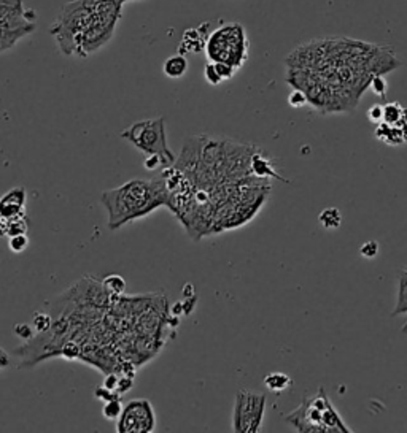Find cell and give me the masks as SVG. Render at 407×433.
<instances>
[{"mask_svg": "<svg viewBox=\"0 0 407 433\" xmlns=\"http://www.w3.org/2000/svg\"><path fill=\"white\" fill-rule=\"evenodd\" d=\"M156 429V414L146 399L127 401L118 417L116 432L120 433H150Z\"/></svg>", "mask_w": 407, "mask_h": 433, "instance_id": "cell-9", "label": "cell"}, {"mask_svg": "<svg viewBox=\"0 0 407 433\" xmlns=\"http://www.w3.org/2000/svg\"><path fill=\"white\" fill-rule=\"evenodd\" d=\"M401 65L395 49L350 37H322L298 45L287 58V83L302 91L322 115L350 113L371 81Z\"/></svg>", "mask_w": 407, "mask_h": 433, "instance_id": "cell-1", "label": "cell"}, {"mask_svg": "<svg viewBox=\"0 0 407 433\" xmlns=\"http://www.w3.org/2000/svg\"><path fill=\"white\" fill-rule=\"evenodd\" d=\"M320 224L328 231H336V229L340 227L342 224V215L338 208H327V210L322 211L320 215Z\"/></svg>", "mask_w": 407, "mask_h": 433, "instance_id": "cell-17", "label": "cell"}, {"mask_svg": "<svg viewBox=\"0 0 407 433\" xmlns=\"http://www.w3.org/2000/svg\"><path fill=\"white\" fill-rule=\"evenodd\" d=\"M252 175L256 178H276V180L287 181L282 178L274 169L272 162L269 161V157L261 151H254L252 157Z\"/></svg>", "mask_w": 407, "mask_h": 433, "instance_id": "cell-12", "label": "cell"}, {"mask_svg": "<svg viewBox=\"0 0 407 433\" xmlns=\"http://www.w3.org/2000/svg\"><path fill=\"white\" fill-rule=\"evenodd\" d=\"M32 327L35 329V332L47 333L48 330H51V327H53V319H51L48 314L37 312V313H34Z\"/></svg>", "mask_w": 407, "mask_h": 433, "instance_id": "cell-21", "label": "cell"}, {"mask_svg": "<svg viewBox=\"0 0 407 433\" xmlns=\"http://www.w3.org/2000/svg\"><path fill=\"white\" fill-rule=\"evenodd\" d=\"M399 283H398V300L393 309V316L406 314L407 313V267L399 272Z\"/></svg>", "mask_w": 407, "mask_h": 433, "instance_id": "cell-16", "label": "cell"}, {"mask_svg": "<svg viewBox=\"0 0 407 433\" xmlns=\"http://www.w3.org/2000/svg\"><path fill=\"white\" fill-rule=\"evenodd\" d=\"M25 189L23 186L13 187L0 198V216L12 219L14 216L25 215Z\"/></svg>", "mask_w": 407, "mask_h": 433, "instance_id": "cell-11", "label": "cell"}, {"mask_svg": "<svg viewBox=\"0 0 407 433\" xmlns=\"http://www.w3.org/2000/svg\"><path fill=\"white\" fill-rule=\"evenodd\" d=\"M7 222L8 219L0 216V237H7Z\"/></svg>", "mask_w": 407, "mask_h": 433, "instance_id": "cell-35", "label": "cell"}, {"mask_svg": "<svg viewBox=\"0 0 407 433\" xmlns=\"http://www.w3.org/2000/svg\"><path fill=\"white\" fill-rule=\"evenodd\" d=\"M204 76H206L207 83L212 84V86H218L220 83H223L221 76H220V73H218V70L213 62L206 64V67H204Z\"/></svg>", "mask_w": 407, "mask_h": 433, "instance_id": "cell-24", "label": "cell"}, {"mask_svg": "<svg viewBox=\"0 0 407 433\" xmlns=\"http://www.w3.org/2000/svg\"><path fill=\"white\" fill-rule=\"evenodd\" d=\"M29 246V238L28 233H23V235H13L8 237V249L13 254H21Z\"/></svg>", "mask_w": 407, "mask_h": 433, "instance_id": "cell-22", "label": "cell"}, {"mask_svg": "<svg viewBox=\"0 0 407 433\" xmlns=\"http://www.w3.org/2000/svg\"><path fill=\"white\" fill-rule=\"evenodd\" d=\"M368 118L374 124H380L384 121V105H374L368 111Z\"/></svg>", "mask_w": 407, "mask_h": 433, "instance_id": "cell-30", "label": "cell"}, {"mask_svg": "<svg viewBox=\"0 0 407 433\" xmlns=\"http://www.w3.org/2000/svg\"><path fill=\"white\" fill-rule=\"evenodd\" d=\"M121 139L129 141L144 154H156L161 157L162 169L175 165V156L167 145L164 118L145 119L127 127L121 132Z\"/></svg>", "mask_w": 407, "mask_h": 433, "instance_id": "cell-5", "label": "cell"}, {"mask_svg": "<svg viewBox=\"0 0 407 433\" xmlns=\"http://www.w3.org/2000/svg\"><path fill=\"white\" fill-rule=\"evenodd\" d=\"M210 23H202L199 27H191L183 32L182 42L178 45V54H190V53H199L206 49V43L208 35H210Z\"/></svg>", "mask_w": 407, "mask_h": 433, "instance_id": "cell-10", "label": "cell"}, {"mask_svg": "<svg viewBox=\"0 0 407 433\" xmlns=\"http://www.w3.org/2000/svg\"><path fill=\"white\" fill-rule=\"evenodd\" d=\"M213 64H215V67L218 70V73H220L223 81L231 80L232 76L236 75V72H237V70L234 69V67H231V65H229V64H223V62H213Z\"/></svg>", "mask_w": 407, "mask_h": 433, "instance_id": "cell-29", "label": "cell"}, {"mask_svg": "<svg viewBox=\"0 0 407 433\" xmlns=\"http://www.w3.org/2000/svg\"><path fill=\"white\" fill-rule=\"evenodd\" d=\"M391 127H404L407 124V108L398 102L384 105V121Z\"/></svg>", "mask_w": 407, "mask_h": 433, "instance_id": "cell-14", "label": "cell"}, {"mask_svg": "<svg viewBox=\"0 0 407 433\" xmlns=\"http://www.w3.org/2000/svg\"><path fill=\"white\" fill-rule=\"evenodd\" d=\"M288 104L293 106V108H301V106L307 105V97L299 89H293L292 94L288 95Z\"/></svg>", "mask_w": 407, "mask_h": 433, "instance_id": "cell-25", "label": "cell"}, {"mask_svg": "<svg viewBox=\"0 0 407 433\" xmlns=\"http://www.w3.org/2000/svg\"><path fill=\"white\" fill-rule=\"evenodd\" d=\"M369 89L373 91V93H374L375 95H379V97H382V99H385V97H386V91H388V83H386L385 76H384V75L375 76V78H374L373 81H371Z\"/></svg>", "mask_w": 407, "mask_h": 433, "instance_id": "cell-23", "label": "cell"}, {"mask_svg": "<svg viewBox=\"0 0 407 433\" xmlns=\"http://www.w3.org/2000/svg\"><path fill=\"white\" fill-rule=\"evenodd\" d=\"M144 167L146 170H156L160 169V167H162V161L160 156L156 154H146L145 156V161H144Z\"/></svg>", "mask_w": 407, "mask_h": 433, "instance_id": "cell-31", "label": "cell"}, {"mask_svg": "<svg viewBox=\"0 0 407 433\" xmlns=\"http://www.w3.org/2000/svg\"><path fill=\"white\" fill-rule=\"evenodd\" d=\"M118 381H120V378L115 373H109V375L105 376V381H104V384H102V386L107 387V389H109V390L116 392V387H118Z\"/></svg>", "mask_w": 407, "mask_h": 433, "instance_id": "cell-33", "label": "cell"}, {"mask_svg": "<svg viewBox=\"0 0 407 433\" xmlns=\"http://www.w3.org/2000/svg\"><path fill=\"white\" fill-rule=\"evenodd\" d=\"M100 202L107 211L110 231H116L134 219L144 218L162 205L169 207L170 191L164 178L157 180H131L116 189L105 191Z\"/></svg>", "mask_w": 407, "mask_h": 433, "instance_id": "cell-3", "label": "cell"}, {"mask_svg": "<svg viewBox=\"0 0 407 433\" xmlns=\"http://www.w3.org/2000/svg\"><path fill=\"white\" fill-rule=\"evenodd\" d=\"M8 365H10V358H8L7 351H5L2 346H0V370L7 368Z\"/></svg>", "mask_w": 407, "mask_h": 433, "instance_id": "cell-34", "label": "cell"}, {"mask_svg": "<svg viewBox=\"0 0 407 433\" xmlns=\"http://www.w3.org/2000/svg\"><path fill=\"white\" fill-rule=\"evenodd\" d=\"M60 354L67 359H78L81 355V349L78 344L74 343V341H69V343H65L63 348H60Z\"/></svg>", "mask_w": 407, "mask_h": 433, "instance_id": "cell-27", "label": "cell"}, {"mask_svg": "<svg viewBox=\"0 0 407 433\" xmlns=\"http://www.w3.org/2000/svg\"><path fill=\"white\" fill-rule=\"evenodd\" d=\"M121 411H123V403H121V397H118V399L105 401L104 408H102V414L109 421H118Z\"/></svg>", "mask_w": 407, "mask_h": 433, "instance_id": "cell-20", "label": "cell"}, {"mask_svg": "<svg viewBox=\"0 0 407 433\" xmlns=\"http://www.w3.org/2000/svg\"><path fill=\"white\" fill-rule=\"evenodd\" d=\"M266 403L267 397L263 392L239 390L234 401L232 430L242 433H256L261 430Z\"/></svg>", "mask_w": 407, "mask_h": 433, "instance_id": "cell-7", "label": "cell"}, {"mask_svg": "<svg viewBox=\"0 0 407 433\" xmlns=\"http://www.w3.org/2000/svg\"><path fill=\"white\" fill-rule=\"evenodd\" d=\"M28 231H29V219L25 215L14 216L12 219H8V222H7V237L23 235V233H28Z\"/></svg>", "mask_w": 407, "mask_h": 433, "instance_id": "cell-19", "label": "cell"}, {"mask_svg": "<svg viewBox=\"0 0 407 433\" xmlns=\"http://www.w3.org/2000/svg\"><path fill=\"white\" fill-rule=\"evenodd\" d=\"M188 67H190V64H188L186 56L174 54V56H170V58L166 59L164 65H162V72H164L167 78L178 80V78H182V76L186 75Z\"/></svg>", "mask_w": 407, "mask_h": 433, "instance_id": "cell-13", "label": "cell"}, {"mask_svg": "<svg viewBox=\"0 0 407 433\" xmlns=\"http://www.w3.org/2000/svg\"><path fill=\"white\" fill-rule=\"evenodd\" d=\"M102 288L107 290V294L111 295H121L126 292V281L120 274H110L102 281Z\"/></svg>", "mask_w": 407, "mask_h": 433, "instance_id": "cell-18", "label": "cell"}, {"mask_svg": "<svg viewBox=\"0 0 407 433\" xmlns=\"http://www.w3.org/2000/svg\"><path fill=\"white\" fill-rule=\"evenodd\" d=\"M34 10L24 8L23 0H0V53L12 49L19 40L35 32Z\"/></svg>", "mask_w": 407, "mask_h": 433, "instance_id": "cell-6", "label": "cell"}, {"mask_svg": "<svg viewBox=\"0 0 407 433\" xmlns=\"http://www.w3.org/2000/svg\"><path fill=\"white\" fill-rule=\"evenodd\" d=\"M208 62L229 64L236 70L242 69L248 60L250 42L245 27L241 23H226L208 35L206 43Z\"/></svg>", "mask_w": 407, "mask_h": 433, "instance_id": "cell-4", "label": "cell"}, {"mask_svg": "<svg viewBox=\"0 0 407 433\" xmlns=\"http://www.w3.org/2000/svg\"><path fill=\"white\" fill-rule=\"evenodd\" d=\"M118 2H120L121 5H124L126 2H131V0H118Z\"/></svg>", "mask_w": 407, "mask_h": 433, "instance_id": "cell-36", "label": "cell"}, {"mask_svg": "<svg viewBox=\"0 0 407 433\" xmlns=\"http://www.w3.org/2000/svg\"><path fill=\"white\" fill-rule=\"evenodd\" d=\"M34 327L32 325H29V324H16L14 325V329H13V332H14V335H16L18 338H21V340H24V341H29L30 338L34 337Z\"/></svg>", "mask_w": 407, "mask_h": 433, "instance_id": "cell-26", "label": "cell"}, {"mask_svg": "<svg viewBox=\"0 0 407 433\" xmlns=\"http://www.w3.org/2000/svg\"><path fill=\"white\" fill-rule=\"evenodd\" d=\"M379 249H380L379 243L373 240V242H366L363 246H361L360 253H361V256L366 259H374L379 254Z\"/></svg>", "mask_w": 407, "mask_h": 433, "instance_id": "cell-28", "label": "cell"}, {"mask_svg": "<svg viewBox=\"0 0 407 433\" xmlns=\"http://www.w3.org/2000/svg\"><path fill=\"white\" fill-rule=\"evenodd\" d=\"M333 401L323 387H320L317 394L307 397L296 410L288 412L285 421L298 432H328L324 414Z\"/></svg>", "mask_w": 407, "mask_h": 433, "instance_id": "cell-8", "label": "cell"}, {"mask_svg": "<svg viewBox=\"0 0 407 433\" xmlns=\"http://www.w3.org/2000/svg\"><path fill=\"white\" fill-rule=\"evenodd\" d=\"M121 8L118 0H70L60 8L50 34L64 56L89 58L113 38Z\"/></svg>", "mask_w": 407, "mask_h": 433, "instance_id": "cell-2", "label": "cell"}, {"mask_svg": "<svg viewBox=\"0 0 407 433\" xmlns=\"http://www.w3.org/2000/svg\"><path fill=\"white\" fill-rule=\"evenodd\" d=\"M264 384L271 392H280L289 389L293 386V379L289 378L287 373H282V371H274V373H269L266 378H264Z\"/></svg>", "mask_w": 407, "mask_h": 433, "instance_id": "cell-15", "label": "cell"}, {"mask_svg": "<svg viewBox=\"0 0 407 433\" xmlns=\"http://www.w3.org/2000/svg\"><path fill=\"white\" fill-rule=\"evenodd\" d=\"M132 386H134V381H132L131 376H127V378H120L118 387H116V392L123 395V394H126V392H129L132 389Z\"/></svg>", "mask_w": 407, "mask_h": 433, "instance_id": "cell-32", "label": "cell"}]
</instances>
